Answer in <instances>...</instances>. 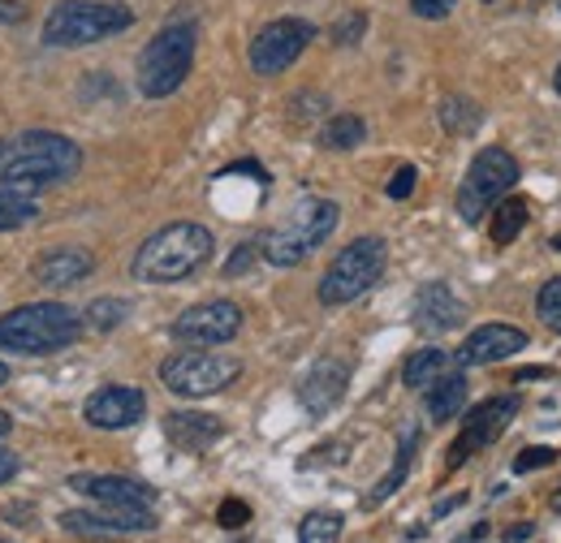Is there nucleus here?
Masks as SVG:
<instances>
[{
	"label": "nucleus",
	"instance_id": "nucleus-16",
	"mask_svg": "<svg viewBox=\"0 0 561 543\" xmlns=\"http://www.w3.org/2000/svg\"><path fill=\"white\" fill-rule=\"evenodd\" d=\"M346 384H351V362L337 358V354H329V358H320V362L302 376L298 402L311 409V414H329V409L346 397Z\"/></svg>",
	"mask_w": 561,
	"mask_h": 543
},
{
	"label": "nucleus",
	"instance_id": "nucleus-18",
	"mask_svg": "<svg viewBox=\"0 0 561 543\" xmlns=\"http://www.w3.org/2000/svg\"><path fill=\"white\" fill-rule=\"evenodd\" d=\"M518 349H527V333L523 328H514V324H484V328H476L471 337L462 340L454 362L458 367H489V362H501V358H510Z\"/></svg>",
	"mask_w": 561,
	"mask_h": 543
},
{
	"label": "nucleus",
	"instance_id": "nucleus-34",
	"mask_svg": "<svg viewBox=\"0 0 561 543\" xmlns=\"http://www.w3.org/2000/svg\"><path fill=\"white\" fill-rule=\"evenodd\" d=\"M415 182H420V173H415L411 164H402V169L393 173V182H389V199H411V195H415Z\"/></svg>",
	"mask_w": 561,
	"mask_h": 543
},
{
	"label": "nucleus",
	"instance_id": "nucleus-4",
	"mask_svg": "<svg viewBox=\"0 0 561 543\" xmlns=\"http://www.w3.org/2000/svg\"><path fill=\"white\" fill-rule=\"evenodd\" d=\"M135 26V13L113 0H66L44 18V44L48 48H82L113 39Z\"/></svg>",
	"mask_w": 561,
	"mask_h": 543
},
{
	"label": "nucleus",
	"instance_id": "nucleus-17",
	"mask_svg": "<svg viewBox=\"0 0 561 543\" xmlns=\"http://www.w3.org/2000/svg\"><path fill=\"white\" fill-rule=\"evenodd\" d=\"M467 324V307L462 298L445 285V280H432L415 293V328L427 337H440V333H454Z\"/></svg>",
	"mask_w": 561,
	"mask_h": 543
},
{
	"label": "nucleus",
	"instance_id": "nucleus-46",
	"mask_svg": "<svg viewBox=\"0 0 561 543\" xmlns=\"http://www.w3.org/2000/svg\"><path fill=\"white\" fill-rule=\"evenodd\" d=\"M553 505H558V509H561V492H558V500H553Z\"/></svg>",
	"mask_w": 561,
	"mask_h": 543
},
{
	"label": "nucleus",
	"instance_id": "nucleus-42",
	"mask_svg": "<svg viewBox=\"0 0 561 543\" xmlns=\"http://www.w3.org/2000/svg\"><path fill=\"white\" fill-rule=\"evenodd\" d=\"M9 431H13V418H9L4 409H0V436H9Z\"/></svg>",
	"mask_w": 561,
	"mask_h": 543
},
{
	"label": "nucleus",
	"instance_id": "nucleus-44",
	"mask_svg": "<svg viewBox=\"0 0 561 543\" xmlns=\"http://www.w3.org/2000/svg\"><path fill=\"white\" fill-rule=\"evenodd\" d=\"M0 384H9V362H0Z\"/></svg>",
	"mask_w": 561,
	"mask_h": 543
},
{
	"label": "nucleus",
	"instance_id": "nucleus-26",
	"mask_svg": "<svg viewBox=\"0 0 561 543\" xmlns=\"http://www.w3.org/2000/svg\"><path fill=\"white\" fill-rule=\"evenodd\" d=\"M480 122H484V113H480L471 100H462V95L440 100V126H445L449 135H476Z\"/></svg>",
	"mask_w": 561,
	"mask_h": 543
},
{
	"label": "nucleus",
	"instance_id": "nucleus-29",
	"mask_svg": "<svg viewBox=\"0 0 561 543\" xmlns=\"http://www.w3.org/2000/svg\"><path fill=\"white\" fill-rule=\"evenodd\" d=\"M298 543H342V518L337 513H307L302 527H298Z\"/></svg>",
	"mask_w": 561,
	"mask_h": 543
},
{
	"label": "nucleus",
	"instance_id": "nucleus-19",
	"mask_svg": "<svg viewBox=\"0 0 561 543\" xmlns=\"http://www.w3.org/2000/svg\"><path fill=\"white\" fill-rule=\"evenodd\" d=\"M95 268V259L82 251V246H57V251H48L39 264H35V280L44 285V289H70L78 280H87Z\"/></svg>",
	"mask_w": 561,
	"mask_h": 543
},
{
	"label": "nucleus",
	"instance_id": "nucleus-30",
	"mask_svg": "<svg viewBox=\"0 0 561 543\" xmlns=\"http://www.w3.org/2000/svg\"><path fill=\"white\" fill-rule=\"evenodd\" d=\"M536 311H540V320H545L553 333H561V276H553V280L536 293Z\"/></svg>",
	"mask_w": 561,
	"mask_h": 543
},
{
	"label": "nucleus",
	"instance_id": "nucleus-45",
	"mask_svg": "<svg viewBox=\"0 0 561 543\" xmlns=\"http://www.w3.org/2000/svg\"><path fill=\"white\" fill-rule=\"evenodd\" d=\"M553 91L561 95V66H558V73H553Z\"/></svg>",
	"mask_w": 561,
	"mask_h": 543
},
{
	"label": "nucleus",
	"instance_id": "nucleus-2",
	"mask_svg": "<svg viewBox=\"0 0 561 543\" xmlns=\"http://www.w3.org/2000/svg\"><path fill=\"white\" fill-rule=\"evenodd\" d=\"M211 233L195 220H178L156 229L135 255V280L142 285H178L191 280L211 259Z\"/></svg>",
	"mask_w": 561,
	"mask_h": 543
},
{
	"label": "nucleus",
	"instance_id": "nucleus-21",
	"mask_svg": "<svg viewBox=\"0 0 561 543\" xmlns=\"http://www.w3.org/2000/svg\"><path fill=\"white\" fill-rule=\"evenodd\" d=\"M462 406H467V376L462 371H445L436 384H427V418L432 423L458 418Z\"/></svg>",
	"mask_w": 561,
	"mask_h": 543
},
{
	"label": "nucleus",
	"instance_id": "nucleus-12",
	"mask_svg": "<svg viewBox=\"0 0 561 543\" xmlns=\"http://www.w3.org/2000/svg\"><path fill=\"white\" fill-rule=\"evenodd\" d=\"M514 414H518V402H514V397H489V402H480V406L467 414L462 436L449 444V462H445V471H458L467 458H476L480 449H489L492 440L514 423Z\"/></svg>",
	"mask_w": 561,
	"mask_h": 543
},
{
	"label": "nucleus",
	"instance_id": "nucleus-39",
	"mask_svg": "<svg viewBox=\"0 0 561 543\" xmlns=\"http://www.w3.org/2000/svg\"><path fill=\"white\" fill-rule=\"evenodd\" d=\"M531 535H536V527H531V522H523V527H510V535H505V540L518 543V540H531Z\"/></svg>",
	"mask_w": 561,
	"mask_h": 543
},
{
	"label": "nucleus",
	"instance_id": "nucleus-25",
	"mask_svg": "<svg viewBox=\"0 0 561 543\" xmlns=\"http://www.w3.org/2000/svg\"><path fill=\"white\" fill-rule=\"evenodd\" d=\"M523 229H527V204L523 199H501L496 211H492V242L496 246H510Z\"/></svg>",
	"mask_w": 561,
	"mask_h": 543
},
{
	"label": "nucleus",
	"instance_id": "nucleus-28",
	"mask_svg": "<svg viewBox=\"0 0 561 543\" xmlns=\"http://www.w3.org/2000/svg\"><path fill=\"white\" fill-rule=\"evenodd\" d=\"M39 216V204L31 195H13V190H0V233L9 229H22Z\"/></svg>",
	"mask_w": 561,
	"mask_h": 543
},
{
	"label": "nucleus",
	"instance_id": "nucleus-38",
	"mask_svg": "<svg viewBox=\"0 0 561 543\" xmlns=\"http://www.w3.org/2000/svg\"><path fill=\"white\" fill-rule=\"evenodd\" d=\"M22 18H26V9L18 0H0V22H22Z\"/></svg>",
	"mask_w": 561,
	"mask_h": 543
},
{
	"label": "nucleus",
	"instance_id": "nucleus-33",
	"mask_svg": "<svg viewBox=\"0 0 561 543\" xmlns=\"http://www.w3.org/2000/svg\"><path fill=\"white\" fill-rule=\"evenodd\" d=\"M454 4H458V0H411V13L423 18V22H440V18L454 13Z\"/></svg>",
	"mask_w": 561,
	"mask_h": 543
},
{
	"label": "nucleus",
	"instance_id": "nucleus-5",
	"mask_svg": "<svg viewBox=\"0 0 561 543\" xmlns=\"http://www.w3.org/2000/svg\"><path fill=\"white\" fill-rule=\"evenodd\" d=\"M337 229V204L329 199H307L298 204L277 229L260 242V255L273 264V268H298L316 246L329 242V233Z\"/></svg>",
	"mask_w": 561,
	"mask_h": 543
},
{
	"label": "nucleus",
	"instance_id": "nucleus-6",
	"mask_svg": "<svg viewBox=\"0 0 561 543\" xmlns=\"http://www.w3.org/2000/svg\"><path fill=\"white\" fill-rule=\"evenodd\" d=\"M191 66H195V26L173 22L139 53V91L147 100H164L186 82Z\"/></svg>",
	"mask_w": 561,
	"mask_h": 543
},
{
	"label": "nucleus",
	"instance_id": "nucleus-47",
	"mask_svg": "<svg viewBox=\"0 0 561 543\" xmlns=\"http://www.w3.org/2000/svg\"><path fill=\"white\" fill-rule=\"evenodd\" d=\"M553 246H558V251H561V238H558V242H553Z\"/></svg>",
	"mask_w": 561,
	"mask_h": 543
},
{
	"label": "nucleus",
	"instance_id": "nucleus-9",
	"mask_svg": "<svg viewBox=\"0 0 561 543\" xmlns=\"http://www.w3.org/2000/svg\"><path fill=\"white\" fill-rule=\"evenodd\" d=\"M518 182V160L505 151V147H484L467 177H462V190H458V216L467 224H480V216H489L492 207L501 204Z\"/></svg>",
	"mask_w": 561,
	"mask_h": 543
},
{
	"label": "nucleus",
	"instance_id": "nucleus-3",
	"mask_svg": "<svg viewBox=\"0 0 561 543\" xmlns=\"http://www.w3.org/2000/svg\"><path fill=\"white\" fill-rule=\"evenodd\" d=\"M78 337H82V315L66 302H26L0 315V349L26 354V358L70 349Z\"/></svg>",
	"mask_w": 561,
	"mask_h": 543
},
{
	"label": "nucleus",
	"instance_id": "nucleus-10",
	"mask_svg": "<svg viewBox=\"0 0 561 543\" xmlns=\"http://www.w3.org/2000/svg\"><path fill=\"white\" fill-rule=\"evenodd\" d=\"M311 39H316V26L311 22H302V18H277V22H268L251 39V69L264 73V78L285 73V69L307 53Z\"/></svg>",
	"mask_w": 561,
	"mask_h": 543
},
{
	"label": "nucleus",
	"instance_id": "nucleus-40",
	"mask_svg": "<svg viewBox=\"0 0 561 543\" xmlns=\"http://www.w3.org/2000/svg\"><path fill=\"white\" fill-rule=\"evenodd\" d=\"M462 505V496H454V500H440L436 509H432V518H440V513H449V509H458Z\"/></svg>",
	"mask_w": 561,
	"mask_h": 543
},
{
	"label": "nucleus",
	"instance_id": "nucleus-24",
	"mask_svg": "<svg viewBox=\"0 0 561 543\" xmlns=\"http://www.w3.org/2000/svg\"><path fill=\"white\" fill-rule=\"evenodd\" d=\"M367 138V126H363V117H354V113H337V117H329L324 122V130H320V147L324 151H351Z\"/></svg>",
	"mask_w": 561,
	"mask_h": 543
},
{
	"label": "nucleus",
	"instance_id": "nucleus-22",
	"mask_svg": "<svg viewBox=\"0 0 561 543\" xmlns=\"http://www.w3.org/2000/svg\"><path fill=\"white\" fill-rule=\"evenodd\" d=\"M415 449H420V431H415V427H407V431H402V444H398V458H393V466H389V475L367 492V500H363V505H371V509H376V505H385V500L407 483L411 466H415Z\"/></svg>",
	"mask_w": 561,
	"mask_h": 543
},
{
	"label": "nucleus",
	"instance_id": "nucleus-31",
	"mask_svg": "<svg viewBox=\"0 0 561 543\" xmlns=\"http://www.w3.org/2000/svg\"><path fill=\"white\" fill-rule=\"evenodd\" d=\"M216 522H220L225 531H242V527L251 522V505H247V500H233V496H229V500H225V505L216 509Z\"/></svg>",
	"mask_w": 561,
	"mask_h": 543
},
{
	"label": "nucleus",
	"instance_id": "nucleus-11",
	"mask_svg": "<svg viewBox=\"0 0 561 543\" xmlns=\"http://www.w3.org/2000/svg\"><path fill=\"white\" fill-rule=\"evenodd\" d=\"M238 328H242V307L229 302V298H211V302H199V307H186L173 320V337L182 345H195V349L225 345V340L238 337Z\"/></svg>",
	"mask_w": 561,
	"mask_h": 543
},
{
	"label": "nucleus",
	"instance_id": "nucleus-13",
	"mask_svg": "<svg viewBox=\"0 0 561 543\" xmlns=\"http://www.w3.org/2000/svg\"><path fill=\"white\" fill-rule=\"evenodd\" d=\"M61 527L70 535H87V540H113V535H135V531H156V509H104L87 513V509H70L61 513Z\"/></svg>",
	"mask_w": 561,
	"mask_h": 543
},
{
	"label": "nucleus",
	"instance_id": "nucleus-7",
	"mask_svg": "<svg viewBox=\"0 0 561 543\" xmlns=\"http://www.w3.org/2000/svg\"><path fill=\"white\" fill-rule=\"evenodd\" d=\"M389 264V246L385 238H354L351 246L329 264V272L320 276V302L324 307H346L354 298H363Z\"/></svg>",
	"mask_w": 561,
	"mask_h": 543
},
{
	"label": "nucleus",
	"instance_id": "nucleus-15",
	"mask_svg": "<svg viewBox=\"0 0 561 543\" xmlns=\"http://www.w3.org/2000/svg\"><path fill=\"white\" fill-rule=\"evenodd\" d=\"M78 496L104 505V509H156V487L126 475H70Z\"/></svg>",
	"mask_w": 561,
	"mask_h": 543
},
{
	"label": "nucleus",
	"instance_id": "nucleus-41",
	"mask_svg": "<svg viewBox=\"0 0 561 543\" xmlns=\"http://www.w3.org/2000/svg\"><path fill=\"white\" fill-rule=\"evenodd\" d=\"M484 535H489V527H484V522H480V527H476V531H471V540H462V543H484Z\"/></svg>",
	"mask_w": 561,
	"mask_h": 543
},
{
	"label": "nucleus",
	"instance_id": "nucleus-35",
	"mask_svg": "<svg viewBox=\"0 0 561 543\" xmlns=\"http://www.w3.org/2000/svg\"><path fill=\"white\" fill-rule=\"evenodd\" d=\"M363 31H367V13H351L346 22L333 26V39H337V44H354Z\"/></svg>",
	"mask_w": 561,
	"mask_h": 543
},
{
	"label": "nucleus",
	"instance_id": "nucleus-43",
	"mask_svg": "<svg viewBox=\"0 0 561 543\" xmlns=\"http://www.w3.org/2000/svg\"><path fill=\"white\" fill-rule=\"evenodd\" d=\"M4 155H9V138H0V164H4Z\"/></svg>",
	"mask_w": 561,
	"mask_h": 543
},
{
	"label": "nucleus",
	"instance_id": "nucleus-27",
	"mask_svg": "<svg viewBox=\"0 0 561 543\" xmlns=\"http://www.w3.org/2000/svg\"><path fill=\"white\" fill-rule=\"evenodd\" d=\"M126 315H130V302H126V298H95V302L87 307V315H82V328L108 333V328H117Z\"/></svg>",
	"mask_w": 561,
	"mask_h": 543
},
{
	"label": "nucleus",
	"instance_id": "nucleus-32",
	"mask_svg": "<svg viewBox=\"0 0 561 543\" xmlns=\"http://www.w3.org/2000/svg\"><path fill=\"white\" fill-rule=\"evenodd\" d=\"M553 462H558V453L545 449V444H536V449H523L514 458V475H527V471H540V466H553Z\"/></svg>",
	"mask_w": 561,
	"mask_h": 543
},
{
	"label": "nucleus",
	"instance_id": "nucleus-36",
	"mask_svg": "<svg viewBox=\"0 0 561 543\" xmlns=\"http://www.w3.org/2000/svg\"><path fill=\"white\" fill-rule=\"evenodd\" d=\"M255 251H260V242H247V246H238L233 251V259L225 264V276H238V272L251 268V259H255Z\"/></svg>",
	"mask_w": 561,
	"mask_h": 543
},
{
	"label": "nucleus",
	"instance_id": "nucleus-14",
	"mask_svg": "<svg viewBox=\"0 0 561 543\" xmlns=\"http://www.w3.org/2000/svg\"><path fill=\"white\" fill-rule=\"evenodd\" d=\"M142 414H147V397L130 384H104L87 397L82 418L100 431H122V427H135Z\"/></svg>",
	"mask_w": 561,
	"mask_h": 543
},
{
	"label": "nucleus",
	"instance_id": "nucleus-1",
	"mask_svg": "<svg viewBox=\"0 0 561 543\" xmlns=\"http://www.w3.org/2000/svg\"><path fill=\"white\" fill-rule=\"evenodd\" d=\"M82 169V147L53 130H26L9 142V155L0 164V190L13 195H35L44 186L70 182Z\"/></svg>",
	"mask_w": 561,
	"mask_h": 543
},
{
	"label": "nucleus",
	"instance_id": "nucleus-23",
	"mask_svg": "<svg viewBox=\"0 0 561 543\" xmlns=\"http://www.w3.org/2000/svg\"><path fill=\"white\" fill-rule=\"evenodd\" d=\"M445 371H454V354L449 349H415L407 358V367H402V380H407V389H427Z\"/></svg>",
	"mask_w": 561,
	"mask_h": 543
},
{
	"label": "nucleus",
	"instance_id": "nucleus-20",
	"mask_svg": "<svg viewBox=\"0 0 561 543\" xmlns=\"http://www.w3.org/2000/svg\"><path fill=\"white\" fill-rule=\"evenodd\" d=\"M164 436H169L178 449L199 453V449H208V444H216V440L225 436V427H220V418H216V414L178 409V414H169V418H164Z\"/></svg>",
	"mask_w": 561,
	"mask_h": 543
},
{
	"label": "nucleus",
	"instance_id": "nucleus-8",
	"mask_svg": "<svg viewBox=\"0 0 561 543\" xmlns=\"http://www.w3.org/2000/svg\"><path fill=\"white\" fill-rule=\"evenodd\" d=\"M238 376H242V362L229 354H211V349H182V354L164 358V367H160L164 389L178 397H191V402L225 393Z\"/></svg>",
	"mask_w": 561,
	"mask_h": 543
},
{
	"label": "nucleus",
	"instance_id": "nucleus-37",
	"mask_svg": "<svg viewBox=\"0 0 561 543\" xmlns=\"http://www.w3.org/2000/svg\"><path fill=\"white\" fill-rule=\"evenodd\" d=\"M22 471V462H18V453H9V449H0V483H9V478H18Z\"/></svg>",
	"mask_w": 561,
	"mask_h": 543
}]
</instances>
